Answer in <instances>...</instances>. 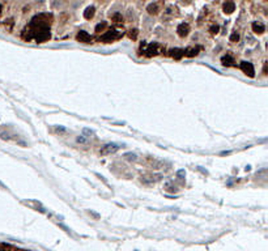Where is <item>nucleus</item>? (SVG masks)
I'll return each instance as SVG.
<instances>
[{
    "label": "nucleus",
    "instance_id": "1",
    "mask_svg": "<svg viewBox=\"0 0 268 251\" xmlns=\"http://www.w3.org/2000/svg\"><path fill=\"white\" fill-rule=\"evenodd\" d=\"M52 21V15L51 13H41L38 16H34L31 19L30 24H29V29L31 30V33L34 31H38L41 29H50V25H51Z\"/></svg>",
    "mask_w": 268,
    "mask_h": 251
},
{
    "label": "nucleus",
    "instance_id": "2",
    "mask_svg": "<svg viewBox=\"0 0 268 251\" xmlns=\"http://www.w3.org/2000/svg\"><path fill=\"white\" fill-rule=\"evenodd\" d=\"M122 37H123V31L111 29V30H107L105 34H102L99 41L103 42V43H111V42L118 41V39H120Z\"/></svg>",
    "mask_w": 268,
    "mask_h": 251
},
{
    "label": "nucleus",
    "instance_id": "3",
    "mask_svg": "<svg viewBox=\"0 0 268 251\" xmlns=\"http://www.w3.org/2000/svg\"><path fill=\"white\" fill-rule=\"evenodd\" d=\"M144 47V55L148 56V58H152V56H156L158 55V54L161 52V45L160 43H151V45H146L145 42H143L141 43V49Z\"/></svg>",
    "mask_w": 268,
    "mask_h": 251
},
{
    "label": "nucleus",
    "instance_id": "4",
    "mask_svg": "<svg viewBox=\"0 0 268 251\" xmlns=\"http://www.w3.org/2000/svg\"><path fill=\"white\" fill-rule=\"evenodd\" d=\"M33 38L38 43H43V42L49 41L51 38V33H50V29H41L38 31H34L33 33Z\"/></svg>",
    "mask_w": 268,
    "mask_h": 251
},
{
    "label": "nucleus",
    "instance_id": "5",
    "mask_svg": "<svg viewBox=\"0 0 268 251\" xmlns=\"http://www.w3.org/2000/svg\"><path fill=\"white\" fill-rule=\"evenodd\" d=\"M239 68H241L242 72H243L245 75H247L249 77L255 76V69H254V66L250 62H242L241 66H239Z\"/></svg>",
    "mask_w": 268,
    "mask_h": 251
},
{
    "label": "nucleus",
    "instance_id": "6",
    "mask_svg": "<svg viewBox=\"0 0 268 251\" xmlns=\"http://www.w3.org/2000/svg\"><path fill=\"white\" fill-rule=\"evenodd\" d=\"M76 39L77 42H80V43H90L92 42V37L90 34L88 33V31H84V30H80L76 35Z\"/></svg>",
    "mask_w": 268,
    "mask_h": 251
},
{
    "label": "nucleus",
    "instance_id": "7",
    "mask_svg": "<svg viewBox=\"0 0 268 251\" xmlns=\"http://www.w3.org/2000/svg\"><path fill=\"white\" fill-rule=\"evenodd\" d=\"M120 146L118 145V144H106V145H103L102 148H101V155H110V153H115L118 149H119Z\"/></svg>",
    "mask_w": 268,
    "mask_h": 251
},
{
    "label": "nucleus",
    "instance_id": "8",
    "mask_svg": "<svg viewBox=\"0 0 268 251\" xmlns=\"http://www.w3.org/2000/svg\"><path fill=\"white\" fill-rule=\"evenodd\" d=\"M177 33H178V35H179V37H182V38L187 37L188 33H190V25L186 24V22L179 24V25H178V28H177Z\"/></svg>",
    "mask_w": 268,
    "mask_h": 251
},
{
    "label": "nucleus",
    "instance_id": "9",
    "mask_svg": "<svg viewBox=\"0 0 268 251\" xmlns=\"http://www.w3.org/2000/svg\"><path fill=\"white\" fill-rule=\"evenodd\" d=\"M161 7H162V3L157 1V3H152V4L148 5V8H146V10H148L149 15H157V13L161 10Z\"/></svg>",
    "mask_w": 268,
    "mask_h": 251
},
{
    "label": "nucleus",
    "instance_id": "10",
    "mask_svg": "<svg viewBox=\"0 0 268 251\" xmlns=\"http://www.w3.org/2000/svg\"><path fill=\"white\" fill-rule=\"evenodd\" d=\"M252 31L255 34H263L264 31H266V26L262 24V22H258V21H255V22H252Z\"/></svg>",
    "mask_w": 268,
    "mask_h": 251
},
{
    "label": "nucleus",
    "instance_id": "11",
    "mask_svg": "<svg viewBox=\"0 0 268 251\" xmlns=\"http://www.w3.org/2000/svg\"><path fill=\"white\" fill-rule=\"evenodd\" d=\"M221 63H222V66L225 67H233L235 66V62H234V58L231 55H229V54H226V55L222 56V59H221Z\"/></svg>",
    "mask_w": 268,
    "mask_h": 251
},
{
    "label": "nucleus",
    "instance_id": "12",
    "mask_svg": "<svg viewBox=\"0 0 268 251\" xmlns=\"http://www.w3.org/2000/svg\"><path fill=\"white\" fill-rule=\"evenodd\" d=\"M170 56H171V58H174V59H177V60H179V59H182L184 56V50H182V49H173V50H170Z\"/></svg>",
    "mask_w": 268,
    "mask_h": 251
},
{
    "label": "nucleus",
    "instance_id": "13",
    "mask_svg": "<svg viewBox=\"0 0 268 251\" xmlns=\"http://www.w3.org/2000/svg\"><path fill=\"white\" fill-rule=\"evenodd\" d=\"M222 10L226 15H230V13H233L234 10H235V4L233 1H226V3H224V5H222Z\"/></svg>",
    "mask_w": 268,
    "mask_h": 251
},
{
    "label": "nucleus",
    "instance_id": "14",
    "mask_svg": "<svg viewBox=\"0 0 268 251\" xmlns=\"http://www.w3.org/2000/svg\"><path fill=\"white\" fill-rule=\"evenodd\" d=\"M94 13H96L94 7H88V8L84 10V19H87V20L93 19V17H94Z\"/></svg>",
    "mask_w": 268,
    "mask_h": 251
},
{
    "label": "nucleus",
    "instance_id": "15",
    "mask_svg": "<svg viewBox=\"0 0 268 251\" xmlns=\"http://www.w3.org/2000/svg\"><path fill=\"white\" fill-rule=\"evenodd\" d=\"M200 51V47H190L187 50H184V55L188 56V58H192V56H196Z\"/></svg>",
    "mask_w": 268,
    "mask_h": 251
},
{
    "label": "nucleus",
    "instance_id": "16",
    "mask_svg": "<svg viewBox=\"0 0 268 251\" xmlns=\"http://www.w3.org/2000/svg\"><path fill=\"white\" fill-rule=\"evenodd\" d=\"M21 38H22L24 41H28V42H29L30 39H33V33H31V30L29 29V28H26V29L22 30V33H21Z\"/></svg>",
    "mask_w": 268,
    "mask_h": 251
},
{
    "label": "nucleus",
    "instance_id": "17",
    "mask_svg": "<svg viewBox=\"0 0 268 251\" xmlns=\"http://www.w3.org/2000/svg\"><path fill=\"white\" fill-rule=\"evenodd\" d=\"M111 20L114 21V22H122L123 21V16L120 15V13H114V15L111 16Z\"/></svg>",
    "mask_w": 268,
    "mask_h": 251
},
{
    "label": "nucleus",
    "instance_id": "18",
    "mask_svg": "<svg viewBox=\"0 0 268 251\" xmlns=\"http://www.w3.org/2000/svg\"><path fill=\"white\" fill-rule=\"evenodd\" d=\"M107 28V22H101V24H98V25H96V31L97 33H99V31H103Z\"/></svg>",
    "mask_w": 268,
    "mask_h": 251
},
{
    "label": "nucleus",
    "instance_id": "19",
    "mask_svg": "<svg viewBox=\"0 0 268 251\" xmlns=\"http://www.w3.org/2000/svg\"><path fill=\"white\" fill-rule=\"evenodd\" d=\"M137 34H139V30L137 29H132L128 31V37H130L131 39H136L137 38Z\"/></svg>",
    "mask_w": 268,
    "mask_h": 251
},
{
    "label": "nucleus",
    "instance_id": "20",
    "mask_svg": "<svg viewBox=\"0 0 268 251\" xmlns=\"http://www.w3.org/2000/svg\"><path fill=\"white\" fill-rule=\"evenodd\" d=\"M10 250H12L10 245H7V243H1L0 245V251H10Z\"/></svg>",
    "mask_w": 268,
    "mask_h": 251
},
{
    "label": "nucleus",
    "instance_id": "21",
    "mask_svg": "<svg viewBox=\"0 0 268 251\" xmlns=\"http://www.w3.org/2000/svg\"><path fill=\"white\" fill-rule=\"evenodd\" d=\"M219 30H220V26H219V25H212V26L209 28V31H211L212 34H217V33H219Z\"/></svg>",
    "mask_w": 268,
    "mask_h": 251
},
{
    "label": "nucleus",
    "instance_id": "22",
    "mask_svg": "<svg viewBox=\"0 0 268 251\" xmlns=\"http://www.w3.org/2000/svg\"><path fill=\"white\" fill-rule=\"evenodd\" d=\"M230 41L231 42H238L239 41V34L237 33V31H234V33L230 35Z\"/></svg>",
    "mask_w": 268,
    "mask_h": 251
},
{
    "label": "nucleus",
    "instance_id": "23",
    "mask_svg": "<svg viewBox=\"0 0 268 251\" xmlns=\"http://www.w3.org/2000/svg\"><path fill=\"white\" fill-rule=\"evenodd\" d=\"M263 73H264V75H267V63L264 64V68H263Z\"/></svg>",
    "mask_w": 268,
    "mask_h": 251
},
{
    "label": "nucleus",
    "instance_id": "24",
    "mask_svg": "<svg viewBox=\"0 0 268 251\" xmlns=\"http://www.w3.org/2000/svg\"><path fill=\"white\" fill-rule=\"evenodd\" d=\"M1 10H3V8H1V4H0V15H1Z\"/></svg>",
    "mask_w": 268,
    "mask_h": 251
}]
</instances>
